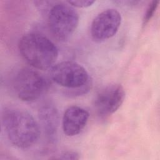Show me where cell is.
Returning <instances> with one entry per match:
<instances>
[{
  "mask_svg": "<svg viewBox=\"0 0 160 160\" xmlns=\"http://www.w3.org/2000/svg\"><path fill=\"white\" fill-rule=\"evenodd\" d=\"M48 22L51 34L61 41L68 39L76 29L79 15L75 9L67 4H55L50 9Z\"/></svg>",
  "mask_w": 160,
  "mask_h": 160,
  "instance_id": "3",
  "label": "cell"
},
{
  "mask_svg": "<svg viewBox=\"0 0 160 160\" xmlns=\"http://www.w3.org/2000/svg\"><path fill=\"white\" fill-rule=\"evenodd\" d=\"M79 158L78 154L73 151H66L61 153L59 157L56 158L55 159H78Z\"/></svg>",
  "mask_w": 160,
  "mask_h": 160,
  "instance_id": "12",
  "label": "cell"
},
{
  "mask_svg": "<svg viewBox=\"0 0 160 160\" xmlns=\"http://www.w3.org/2000/svg\"><path fill=\"white\" fill-rule=\"evenodd\" d=\"M50 74L56 83L68 88H83L89 80L86 69L71 61H62L52 66Z\"/></svg>",
  "mask_w": 160,
  "mask_h": 160,
  "instance_id": "5",
  "label": "cell"
},
{
  "mask_svg": "<svg viewBox=\"0 0 160 160\" xmlns=\"http://www.w3.org/2000/svg\"><path fill=\"white\" fill-rule=\"evenodd\" d=\"M18 49L23 59L38 69L52 67L58 57L56 46L47 37L37 33L24 35L19 39Z\"/></svg>",
  "mask_w": 160,
  "mask_h": 160,
  "instance_id": "2",
  "label": "cell"
},
{
  "mask_svg": "<svg viewBox=\"0 0 160 160\" xmlns=\"http://www.w3.org/2000/svg\"><path fill=\"white\" fill-rule=\"evenodd\" d=\"M159 3V1H152L149 4L143 19V23L144 25L148 23L149 21L151 19V18L153 17L156 11V9L158 6Z\"/></svg>",
  "mask_w": 160,
  "mask_h": 160,
  "instance_id": "10",
  "label": "cell"
},
{
  "mask_svg": "<svg viewBox=\"0 0 160 160\" xmlns=\"http://www.w3.org/2000/svg\"><path fill=\"white\" fill-rule=\"evenodd\" d=\"M39 116L44 130L49 136L54 134L58 126V112L54 106L44 104L39 109Z\"/></svg>",
  "mask_w": 160,
  "mask_h": 160,
  "instance_id": "9",
  "label": "cell"
},
{
  "mask_svg": "<svg viewBox=\"0 0 160 160\" xmlns=\"http://www.w3.org/2000/svg\"><path fill=\"white\" fill-rule=\"evenodd\" d=\"M71 6L77 8H87L91 6L94 2V1H68Z\"/></svg>",
  "mask_w": 160,
  "mask_h": 160,
  "instance_id": "11",
  "label": "cell"
},
{
  "mask_svg": "<svg viewBox=\"0 0 160 160\" xmlns=\"http://www.w3.org/2000/svg\"><path fill=\"white\" fill-rule=\"evenodd\" d=\"M121 24V14L115 9H106L99 13L91 26V34L96 41H104L113 37Z\"/></svg>",
  "mask_w": 160,
  "mask_h": 160,
  "instance_id": "7",
  "label": "cell"
},
{
  "mask_svg": "<svg viewBox=\"0 0 160 160\" xmlns=\"http://www.w3.org/2000/svg\"><path fill=\"white\" fill-rule=\"evenodd\" d=\"M89 117V112L82 108L72 106L64 112L62 121V130L68 136L78 134L86 126Z\"/></svg>",
  "mask_w": 160,
  "mask_h": 160,
  "instance_id": "8",
  "label": "cell"
},
{
  "mask_svg": "<svg viewBox=\"0 0 160 160\" xmlns=\"http://www.w3.org/2000/svg\"><path fill=\"white\" fill-rule=\"evenodd\" d=\"M2 121L11 143L21 149L32 146L38 140L41 131L34 118L27 111L18 108L4 110Z\"/></svg>",
  "mask_w": 160,
  "mask_h": 160,
  "instance_id": "1",
  "label": "cell"
},
{
  "mask_svg": "<svg viewBox=\"0 0 160 160\" xmlns=\"http://www.w3.org/2000/svg\"><path fill=\"white\" fill-rule=\"evenodd\" d=\"M48 79L32 69L23 68L15 77L14 89L18 98L23 101L37 100L48 90Z\"/></svg>",
  "mask_w": 160,
  "mask_h": 160,
  "instance_id": "4",
  "label": "cell"
},
{
  "mask_svg": "<svg viewBox=\"0 0 160 160\" xmlns=\"http://www.w3.org/2000/svg\"><path fill=\"white\" fill-rule=\"evenodd\" d=\"M125 98L123 87L119 84H111L101 88L96 94L94 106L101 116L115 112L122 105Z\"/></svg>",
  "mask_w": 160,
  "mask_h": 160,
  "instance_id": "6",
  "label": "cell"
}]
</instances>
